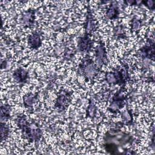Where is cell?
Here are the masks:
<instances>
[{"mask_svg": "<svg viewBox=\"0 0 155 155\" xmlns=\"http://www.w3.org/2000/svg\"><path fill=\"white\" fill-rule=\"evenodd\" d=\"M104 147L106 151L113 154H134L131 150L134 137L116 128L108 131L104 137Z\"/></svg>", "mask_w": 155, "mask_h": 155, "instance_id": "1", "label": "cell"}, {"mask_svg": "<svg viewBox=\"0 0 155 155\" xmlns=\"http://www.w3.org/2000/svg\"><path fill=\"white\" fill-rule=\"evenodd\" d=\"M18 128L21 130L22 136L29 142H38L42 136V131L38 123L29 121L24 114H19L15 119Z\"/></svg>", "mask_w": 155, "mask_h": 155, "instance_id": "2", "label": "cell"}, {"mask_svg": "<svg viewBox=\"0 0 155 155\" xmlns=\"http://www.w3.org/2000/svg\"><path fill=\"white\" fill-rule=\"evenodd\" d=\"M99 71L100 69L88 55L82 59L78 68V73L82 76L86 81H93Z\"/></svg>", "mask_w": 155, "mask_h": 155, "instance_id": "3", "label": "cell"}, {"mask_svg": "<svg viewBox=\"0 0 155 155\" xmlns=\"http://www.w3.org/2000/svg\"><path fill=\"white\" fill-rule=\"evenodd\" d=\"M128 67L127 65H122L119 68H116L113 71L107 72L105 79L106 82L111 85H125L126 82L129 79Z\"/></svg>", "mask_w": 155, "mask_h": 155, "instance_id": "4", "label": "cell"}, {"mask_svg": "<svg viewBox=\"0 0 155 155\" xmlns=\"http://www.w3.org/2000/svg\"><path fill=\"white\" fill-rule=\"evenodd\" d=\"M125 85L121 86L120 88L112 97L111 102L108 107V110L113 113H116L123 107L125 104L127 96L125 94Z\"/></svg>", "mask_w": 155, "mask_h": 155, "instance_id": "5", "label": "cell"}, {"mask_svg": "<svg viewBox=\"0 0 155 155\" xmlns=\"http://www.w3.org/2000/svg\"><path fill=\"white\" fill-rule=\"evenodd\" d=\"M72 93V91H68L65 90L61 91L55 101L54 108L59 111L65 110L71 102Z\"/></svg>", "mask_w": 155, "mask_h": 155, "instance_id": "6", "label": "cell"}, {"mask_svg": "<svg viewBox=\"0 0 155 155\" xmlns=\"http://www.w3.org/2000/svg\"><path fill=\"white\" fill-rule=\"evenodd\" d=\"M108 59L104 43L100 41L95 50V64L99 69L108 64Z\"/></svg>", "mask_w": 155, "mask_h": 155, "instance_id": "7", "label": "cell"}, {"mask_svg": "<svg viewBox=\"0 0 155 155\" xmlns=\"http://www.w3.org/2000/svg\"><path fill=\"white\" fill-rule=\"evenodd\" d=\"M91 35L84 33V35L80 37L78 41V48L81 52H89L92 47L93 42L90 38Z\"/></svg>", "mask_w": 155, "mask_h": 155, "instance_id": "8", "label": "cell"}, {"mask_svg": "<svg viewBox=\"0 0 155 155\" xmlns=\"http://www.w3.org/2000/svg\"><path fill=\"white\" fill-rule=\"evenodd\" d=\"M87 18L84 25L85 33L91 35V33L95 31L97 29V24L95 19L93 18L91 10L89 6L87 8Z\"/></svg>", "mask_w": 155, "mask_h": 155, "instance_id": "9", "label": "cell"}, {"mask_svg": "<svg viewBox=\"0 0 155 155\" xmlns=\"http://www.w3.org/2000/svg\"><path fill=\"white\" fill-rule=\"evenodd\" d=\"M139 53L142 59H147L149 60L154 59V42L150 41L148 44L142 47L139 50Z\"/></svg>", "mask_w": 155, "mask_h": 155, "instance_id": "10", "label": "cell"}, {"mask_svg": "<svg viewBox=\"0 0 155 155\" xmlns=\"http://www.w3.org/2000/svg\"><path fill=\"white\" fill-rule=\"evenodd\" d=\"M35 10L29 8L25 11L21 17L22 24L25 28H31L35 24Z\"/></svg>", "mask_w": 155, "mask_h": 155, "instance_id": "11", "label": "cell"}, {"mask_svg": "<svg viewBox=\"0 0 155 155\" xmlns=\"http://www.w3.org/2000/svg\"><path fill=\"white\" fill-rule=\"evenodd\" d=\"M12 76L15 81L19 84H23L27 82L29 78L28 71L21 67L16 69L13 71Z\"/></svg>", "mask_w": 155, "mask_h": 155, "instance_id": "12", "label": "cell"}, {"mask_svg": "<svg viewBox=\"0 0 155 155\" xmlns=\"http://www.w3.org/2000/svg\"><path fill=\"white\" fill-rule=\"evenodd\" d=\"M27 43L30 48L37 50L42 45L41 34L38 31H34L30 34L27 39Z\"/></svg>", "mask_w": 155, "mask_h": 155, "instance_id": "13", "label": "cell"}, {"mask_svg": "<svg viewBox=\"0 0 155 155\" xmlns=\"http://www.w3.org/2000/svg\"><path fill=\"white\" fill-rule=\"evenodd\" d=\"M120 12L118 5V2L117 1H112L111 4L105 13V18L111 20L116 19L119 15Z\"/></svg>", "mask_w": 155, "mask_h": 155, "instance_id": "14", "label": "cell"}, {"mask_svg": "<svg viewBox=\"0 0 155 155\" xmlns=\"http://www.w3.org/2000/svg\"><path fill=\"white\" fill-rule=\"evenodd\" d=\"M38 93H28L23 96V104L26 108H32L33 105L38 101Z\"/></svg>", "mask_w": 155, "mask_h": 155, "instance_id": "15", "label": "cell"}, {"mask_svg": "<svg viewBox=\"0 0 155 155\" xmlns=\"http://www.w3.org/2000/svg\"><path fill=\"white\" fill-rule=\"evenodd\" d=\"M10 111L11 106L10 105L6 104L1 105L0 115L1 122H5L10 118Z\"/></svg>", "mask_w": 155, "mask_h": 155, "instance_id": "16", "label": "cell"}, {"mask_svg": "<svg viewBox=\"0 0 155 155\" xmlns=\"http://www.w3.org/2000/svg\"><path fill=\"white\" fill-rule=\"evenodd\" d=\"M121 117L122 119L123 122L125 125H131L133 122V117L132 115L131 111L128 109H125L121 113Z\"/></svg>", "mask_w": 155, "mask_h": 155, "instance_id": "17", "label": "cell"}, {"mask_svg": "<svg viewBox=\"0 0 155 155\" xmlns=\"http://www.w3.org/2000/svg\"><path fill=\"white\" fill-rule=\"evenodd\" d=\"M0 130H1V141L2 142L7 140L10 133V128L8 125L5 122L0 123Z\"/></svg>", "mask_w": 155, "mask_h": 155, "instance_id": "18", "label": "cell"}, {"mask_svg": "<svg viewBox=\"0 0 155 155\" xmlns=\"http://www.w3.org/2000/svg\"><path fill=\"white\" fill-rule=\"evenodd\" d=\"M96 109L94 101L93 99H90L89 105L87 110V116H88L90 117H94L96 113Z\"/></svg>", "mask_w": 155, "mask_h": 155, "instance_id": "19", "label": "cell"}, {"mask_svg": "<svg viewBox=\"0 0 155 155\" xmlns=\"http://www.w3.org/2000/svg\"><path fill=\"white\" fill-rule=\"evenodd\" d=\"M124 27L122 25H119L116 27L114 29V35L116 36V38L121 39L124 38Z\"/></svg>", "mask_w": 155, "mask_h": 155, "instance_id": "20", "label": "cell"}, {"mask_svg": "<svg viewBox=\"0 0 155 155\" xmlns=\"http://www.w3.org/2000/svg\"><path fill=\"white\" fill-rule=\"evenodd\" d=\"M141 27V21L136 18H134L131 21V29L134 32H138Z\"/></svg>", "mask_w": 155, "mask_h": 155, "instance_id": "21", "label": "cell"}, {"mask_svg": "<svg viewBox=\"0 0 155 155\" xmlns=\"http://www.w3.org/2000/svg\"><path fill=\"white\" fill-rule=\"evenodd\" d=\"M141 3L143 4L145 6L148 7L150 10H153L154 9L155 7V1H152V0H149V1H141Z\"/></svg>", "mask_w": 155, "mask_h": 155, "instance_id": "22", "label": "cell"}]
</instances>
